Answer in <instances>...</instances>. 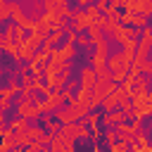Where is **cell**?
I'll list each match as a JSON object with an SVG mask.
<instances>
[{"label":"cell","instance_id":"5bb4252c","mask_svg":"<svg viewBox=\"0 0 152 152\" xmlns=\"http://www.w3.org/2000/svg\"><path fill=\"white\" fill-rule=\"evenodd\" d=\"M138 33H140V40H138V43H140V45H150V48H152V26L147 24V26H142Z\"/></svg>","mask_w":152,"mask_h":152},{"label":"cell","instance_id":"d6986e66","mask_svg":"<svg viewBox=\"0 0 152 152\" xmlns=\"http://www.w3.org/2000/svg\"><path fill=\"white\" fill-rule=\"evenodd\" d=\"M142 14H147L152 19V0H142Z\"/></svg>","mask_w":152,"mask_h":152},{"label":"cell","instance_id":"ba28073f","mask_svg":"<svg viewBox=\"0 0 152 152\" xmlns=\"http://www.w3.org/2000/svg\"><path fill=\"white\" fill-rule=\"evenodd\" d=\"M43 126H45V131L50 133V135H55V133H59V121H57V116L55 114H43V121H40Z\"/></svg>","mask_w":152,"mask_h":152},{"label":"cell","instance_id":"4fadbf2b","mask_svg":"<svg viewBox=\"0 0 152 152\" xmlns=\"http://www.w3.org/2000/svg\"><path fill=\"white\" fill-rule=\"evenodd\" d=\"M14 90L10 88V86H5V88H0V104H2V109H7L10 104H12V100H14Z\"/></svg>","mask_w":152,"mask_h":152},{"label":"cell","instance_id":"2e32d148","mask_svg":"<svg viewBox=\"0 0 152 152\" xmlns=\"http://www.w3.org/2000/svg\"><path fill=\"white\" fill-rule=\"evenodd\" d=\"M83 121L88 124V128H93V126H97V124L102 121V114H100V112H93V109H90V112H88V114L83 116Z\"/></svg>","mask_w":152,"mask_h":152},{"label":"cell","instance_id":"44dd1931","mask_svg":"<svg viewBox=\"0 0 152 152\" xmlns=\"http://www.w3.org/2000/svg\"><path fill=\"white\" fill-rule=\"evenodd\" d=\"M7 128V124H5V116H2V112H0V133Z\"/></svg>","mask_w":152,"mask_h":152},{"label":"cell","instance_id":"5b68a950","mask_svg":"<svg viewBox=\"0 0 152 152\" xmlns=\"http://www.w3.org/2000/svg\"><path fill=\"white\" fill-rule=\"evenodd\" d=\"M107 57H109L107 52H100V50H95L93 55H88V64H90V66H93V69L100 74V71H104V69H107Z\"/></svg>","mask_w":152,"mask_h":152},{"label":"cell","instance_id":"6da1fadb","mask_svg":"<svg viewBox=\"0 0 152 152\" xmlns=\"http://www.w3.org/2000/svg\"><path fill=\"white\" fill-rule=\"evenodd\" d=\"M131 62H133V55H128L126 50H119V52H112L107 57V69L112 74H126Z\"/></svg>","mask_w":152,"mask_h":152},{"label":"cell","instance_id":"ac0fdd59","mask_svg":"<svg viewBox=\"0 0 152 152\" xmlns=\"http://www.w3.org/2000/svg\"><path fill=\"white\" fill-rule=\"evenodd\" d=\"M10 19V0H0V21Z\"/></svg>","mask_w":152,"mask_h":152},{"label":"cell","instance_id":"3957f363","mask_svg":"<svg viewBox=\"0 0 152 152\" xmlns=\"http://www.w3.org/2000/svg\"><path fill=\"white\" fill-rule=\"evenodd\" d=\"M48 147L55 150V152H71V150L76 147V140L69 138V135H64V133H55V135H50Z\"/></svg>","mask_w":152,"mask_h":152},{"label":"cell","instance_id":"8992f818","mask_svg":"<svg viewBox=\"0 0 152 152\" xmlns=\"http://www.w3.org/2000/svg\"><path fill=\"white\" fill-rule=\"evenodd\" d=\"M126 119V112L124 109H112V112H102V126H116Z\"/></svg>","mask_w":152,"mask_h":152},{"label":"cell","instance_id":"e0dca14e","mask_svg":"<svg viewBox=\"0 0 152 152\" xmlns=\"http://www.w3.org/2000/svg\"><path fill=\"white\" fill-rule=\"evenodd\" d=\"M124 12H142V0H124Z\"/></svg>","mask_w":152,"mask_h":152},{"label":"cell","instance_id":"8fae6325","mask_svg":"<svg viewBox=\"0 0 152 152\" xmlns=\"http://www.w3.org/2000/svg\"><path fill=\"white\" fill-rule=\"evenodd\" d=\"M86 31H88V36H90V40H93V45H95L97 40H102V38H107V33H104V28H102L100 24H90V26H88Z\"/></svg>","mask_w":152,"mask_h":152},{"label":"cell","instance_id":"7c38bea8","mask_svg":"<svg viewBox=\"0 0 152 152\" xmlns=\"http://www.w3.org/2000/svg\"><path fill=\"white\" fill-rule=\"evenodd\" d=\"M7 126H10L12 131L21 133V131H26V128H28V119H26V116H19V114H17L14 119H10V124H7Z\"/></svg>","mask_w":152,"mask_h":152},{"label":"cell","instance_id":"ffe728a7","mask_svg":"<svg viewBox=\"0 0 152 152\" xmlns=\"http://www.w3.org/2000/svg\"><path fill=\"white\" fill-rule=\"evenodd\" d=\"M76 2H78V7H88V5H93L95 0H76Z\"/></svg>","mask_w":152,"mask_h":152},{"label":"cell","instance_id":"30bf717a","mask_svg":"<svg viewBox=\"0 0 152 152\" xmlns=\"http://www.w3.org/2000/svg\"><path fill=\"white\" fill-rule=\"evenodd\" d=\"M119 107V93L116 90H109L107 95H104V100H102V109L104 112H112V109H116Z\"/></svg>","mask_w":152,"mask_h":152},{"label":"cell","instance_id":"277c9868","mask_svg":"<svg viewBox=\"0 0 152 152\" xmlns=\"http://www.w3.org/2000/svg\"><path fill=\"white\" fill-rule=\"evenodd\" d=\"M97 76H100V74H97L90 64H86V66L78 71V81H81V86H88V88H93V86L97 83Z\"/></svg>","mask_w":152,"mask_h":152},{"label":"cell","instance_id":"9a60e30c","mask_svg":"<svg viewBox=\"0 0 152 152\" xmlns=\"http://www.w3.org/2000/svg\"><path fill=\"white\" fill-rule=\"evenodd\" d=\"M66 5H69V0H43V10H52V12H57Z\"/></svg>","mask_w":152,"mask_h":152},{"label":"cell","instance_id":"7402d4cb","mask_svg":"<svg viewBox=\"0 0 152 152\" xmlns=\"http://www.w3.org/2000/svg\"><path fill=\"white\" fill-rule=\"evenodd\" d=\"M2 45H5V40H0V52H2V50H5V48H2Z\"/></svg>","mask_w":152,"mask_h":152},{"label":"cell","instance_id":"7a4b0ae2","mask_svg":"<svg viewBox=\"0 0 152 152\" xmlns=\"http://www.w3.org/2000/svg\"><path fill=\"white\" fill-rule=\"evenodd\" d=\"M90 24H93V19H90V14L86 12V7H76V10H71V31L83 33Z\"/></svg>","mask_w":152,"mask_h":152},{"label":"cell","instance_id":"9c48e42d","mask_svg":"<svg viewBox=\"0 0 152 152\" xmlns=\"http://www.w3.org/2000/svg\"><path fill=\"white\" fill-rule=\"evenodd\" d=\"M33 48L31 45H26V43H21L19 48H17V55H14V59L17 62H28V59H33Z\"/></svg>","mask_w":152,"mask_h":152},{"label":"cell","instance_id":"52a82bcc","mask_svg":"<svg viewBox=\"0 0 152 152\" xmlns=\"http://www.w3.org/2000/svg\"><path fill=\"white\" fill-rule=\"evenodd\" d=\"M55 116H57V121H59V124H71V121H78L76 112H74V109H71L69 104H66V107L62 104V107H59V109L55 112Z\"/></svg>","mask_w":152,"mask_h":152}]
</instances>
